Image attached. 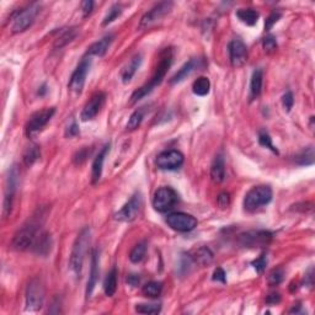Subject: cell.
I'll list each match as a JSON object with an SVG mask.
<instances>
[{"label": "cell", "mask_w": 315, "mask_h": 315, "mask_svg": "<svg viewBox=\"0 0 315 315\" xmlns=\"http://www.w3.org/2000/svg\"><path fill=\"white\" fill-rule=\"evenodd\" d=\"M173 48H165L159 56V61L157 67H155L154 74L152 75L150 80L147 84H144L143 86H140V89L135 91L131 96V104H136L137 101L142 100L143 98H145L147 95H149L158 85H160L163 79L165 78L166 73L170 69L171 64H173Z\"/></svg>", "instance_id": "6da1fadb"}, {"label": "cell", "mask_w": 315, "mask_h": 315, "mask_svg": "<svg viewBox=\"0 0 315 315\" xmlns=\"http://www.w3.org/2000/svg\"><path fill=\"white\" fill-rule=\"evenodd\" d=\"M89 243H90V229L84 228L78 234L75 242H74L73 247H71L70 259H69V267H70L71 272L75 275V277H80L81 275Z\"/></svg>", "instance_id": "7a4b0ae2"}, {"label": "cell", "mask_w": 315, "mask_h": 315, "mask_svg": "<svg viewBox=\"0 0 315 315\" xmlns=\"http://www.w3.org/2000/svg\"><path fill=\"white\" fill-rule=\"evenodd\" d=\"M39 234V223L32 219L31 222L26 223L22 225L16 233H15L14 238H12L11 246L12 249L17 250V251H24V250L30 249L34 245L35 240Z\"/></svg>", "instance_id": "3957f363"}, {"label": "cell", "mask_w": 315, "mask_h": 315, "mask_svg": "<svg viewBox=\"0 0 315 315\" xmlns=\"http://www.w3.org/2000/svg\"><path fill=\"white\" fill-rule=\"evenodd\" d=\"M272 200V190L270 186L260 185L252 187L245 195L244 208L247 212H255L259 208L267 206Z\"/></svg>", "instance_id": "277c9868"}, {"label": "cell", "mask_w": 315, "mask_h": 315, "mask_svg": "<svg viewBox=\"0 0 315 315\" xmlns=\"http://www.w3.org/2000/svg\"><path fill=\"white\" fill-rule=\"evenodd\" d=\"M177 201L178 196L176 191L169 186H163L155 191L154 197H153V207L158 212L165 213L174 208Z\"/></svg>", "instance_id": "5b68a950"}, {"label": "cell", "mask_w": 315, "mask_h": 315, "mask_svg": "<svg viewBox=\"0 0 315 315\" xmlns=\"http://www.w3.org/2000/svg\"><path fill=\"white\" fill-rule=\"evenodd\" d=\"M38 11V2H32V4H30L27 7L17 11L16 15L14 16V24H12L11 27L12 32H14V34H19V32H24L25 30L29 29V27L34 24Z\"/></svg>", "instance_id": "8992f818"}, {"label": "cell", "mask_w": 315, "mask_h": 315, "mask_svg": "<svg viewBox=\"0 0 315 315\" xmlns=\"http://www.w3.org/2000/svg\"><path fill=\"white\" fill-rule=\"evenodd\" d=\"M44 301V286L39 279L30 281L26 289V309L37 312L42 308Z\"/></svg>", "instance_id": "52a82bcc"}, {"label": "cell", "mask_w": 315, "mask_h": 315, "mask_svg": "<svg viewBox=\"0 0 315 315\" xmlns=\"http://www.w3.org/2000/svg\"><path fill=\"white\" fill-rule=\"evenodd\" d=\"M165 220L166 224H168L171 229L180 233L191 232V230L195 229L198 224L197 219H196L193 215L182 212L170 213V214H168Z\"/></svg>", "instance_id": "ba28073f"}, {"label": "cell", "mask_w": 315, "mask_h": 315, "mask_svg": "<svg viewBox=\"0 0 315 315\" xmlns=\"http://www.w3.org/2000/svg\"><path fill=\"white\" fill-rule=\"evenodd\" d=\"M272 237L274 234L267 230H250L239 235V243L245 247H261L269 245Z\"/></svg>", "instance_id": "9c48e42d"}, {"label": "cell", "mask_w": 315, "mask_h": 315, "mask_svg": "<svg viewBox=\"0 0 315 315\" xmlns=\"http://www.w3.org/2000/svg\"><path fill=\"white\" fill-rule=\"evenodd\" d=\"M173 5L174 4L171 1H161L159 4L154 5L149 11H147L142 16L140 22V29H147V27L154 25L155 22L160 21L165 15H168L171 11Z\"/></svg>", "instance_id": "30bf717a"}, {"label": "cell", "mask_w": 315, "mask_h": 315, "mask_svg": "<svg viewBox=\"0 0 315 315\" xmlns=\"http://www.w3.org/2000/svg\"><path fill=\"white\" fill-rule=\"evenodd\" d=\"M91 67V58H84L83 61L79 63V66L76 67L75 70L71 74L70 79H69L68 88L69 90L73 91L75 94H80L83 90L84 85H85L86 75H88V71Z\"/></svg>", "instance_id": "8fae6325"}, {"label": "cell", "mask_w": 315, "mask_h": 315, "mask_svg": "<svg viewBox=\"0 0 315 315\" xmlns=\"http://www.w3.org/2000/svg\"><path fill=\"white\" fill-rule=\"evenodd\" d=\"M56 113V108L54 107H47L43 108L41 111H37L34 115L30 117L29 122L26 125V133L29 137L34 136L35 133H37L38 131H41L47 123L51 121V118L53 117V115Z\"/></svg>", "instance_id": "7c38bea8"}, {"label": "cell", "mask_w": 315, "mask_h": 315, "mask_svg": "<svg viewBox=\"0 0 315 315\" xmlns=\"http://www.w3.org/2000/svg\"><path fill=\"white\" fill-rule=\"evenodd\" d=\"M140 208H142V196L140 192H137L116 213L115 219L120 220V222H132L137 218Z\"/></svg>", "instance_id": "4fadbf2b"}, {"label": "cell", "mask_w": 315, "mask_h": 315, "mask_svg": "<svg viewBox=\"0 0 315 315\" xmlns=\"http://www.w3.org/2000/svg\"><path fill=\"white\" fill-rule=\"evenodd\" d=\"M155 163L161 170H175L183 164V155L182 153L175 149L165 150L158 155Z\"/></svg>", "instance_id": "5bb4252c"}, {"label": "cell", "mask_w": 315, "mask_h": 315, "mask_svg": "<svg viewBox=\"0 0 315 315\" xmlns=\"http://www.w3.org/2000/svg\"><path fill=\"white\" fill-rule=\"evenodd\" d=\"M106 101V95L103 91H99V93L94 94L90 98V100L85 104L83 111H81L80 118L81 121L86 122V121H90L93 118H95L98 116V113L100 112V110L103 108L104 104Z\"/></svg>", "instance_id": "9a60e30c"}, {"label": "cell", "mask_w": 315, "mask_h": 315, "mask_svg": "<svg viewBox=\"0 0 315 315\" xmlns=\"http://www.w3.org/2000/svg\"><path fill=\"white\" fill-rule=\"evenodd\" d=\"M230 63L235 68L243 67L247 62V48L240 38H234L228 46Z\"/></svg>", "instance_id": "2e32d148"}, {"label": "cell", "mask_w": 315, "mask_h": 315, "mask_svg": "<svg viewBox=\"0 0 315 315\" xmlns=\"http://www.w3.org/2000/svg\"><path fill=\"white\" fill-rule=\"evenodd\" d=\"M203 66H205V64H203V59L201 58L190 59V61H188L187 63L183 64V66L180 68V70H178L177 73L171 78L170 83L171 84L181 83V81H183L185 79H187L188 76L193 73V71L198 70V69L202 68Z\"/></svg>", "instance_id": "e0dca14e"}, {"label": "cell", "mask_w": 315, "mask_h": 315, "mask_svg": "<svg viewBox=\"0 0 315 315\" xmlns=\"http://www.w3.org/2000/svg\"><path fill=\"white\" fill-rule=\"evenodd\" d=\"M108 150H110V144H105L103 147V149L99 152V154L96 155V158L94 159L93 168H91V182L93 183L99 182V180L101 178V175H103L104 161H105V158L106 155H107Z\"/></svg>", "instance_id": "ac0fdd59"}, {"label": "cell", "mask_w": 315, "mask_h": 315, "mask_svg": "<svg viewBox=\"0 0 315 315\" xmlns=\"http://www.w3.org/2000/svg\"><path fill=\"white\" fill-rule=\"evenodd\" d=\"M99 279V255L98 250H94L91 254V266H90V275H89L88 284H86V297H91L94 289H95L96 283Z\"/></svg>", "instance_id": "d6986e66"}, {"label": "cell", "mask_w": 315, "mask_h": 315, "mask_svg": "<svg viewBox=\"0 0 315 315\" xmlns=\"http://www.w3.org/2000/svg\"><path fill=\"white\" fill-rule=\"evenodd\" d=\"M52 244H53L52 238L48 233H39L38 237L35 240L34 245H32V249L36 254L41 255V256H47L51 252Z\"/></svg>", "instance_id": "ffe728a7"}, {"label": "cell", "mask_w": 315, "mask_h": 315, "mask_svg": "<svg viewBox=\"0 0 315 315\" xmlns=\"http://www.w3.org/2000/svg\"><path fill=\"white\" fill-rule=\"evenodd\" d=\"M113 41V36L112 35H106L103 38L99 39L98 42L91 44L88 49V54L90 56H98V57H103L105 56V53L107 52V49L110 48L111 43Z\"/></svg>", "instance_id": "44dd1931"}, {"label": "cell", "mask_w": 315, "mask_h": 315, "mask_svg": "<svg viewBox=\"0 0 315 315\" xmlns=\"http://www.w3.org/2000/svg\"><path fill=\"white\" fill-rule=\"evenodd\" d=\"M142 54H136L132 59L130 61V63L123 68L122 74H121V78H122V81L125 84L130 83L132 80V78L135 76V74L137 73V70L140 69V64H142Z\"/></svg>", "instance_id": "7402d4cb"}, {"label": "cell", "mask_w": 315, "mask_h": 315, "mask_svg": "<svg viewBox=\"0 0 315 315\" xmlns=\"http://www.w3.org/2000/svg\"><path fill=\"white\" fill-rule=\"evenodd\" d=\"M210 177L214 182L220 183L225 177V164L224 158L222 154L215 155L213 160L212 166H210Z\"/></svg>", "instance_id": "603a6c76"}, {"label": "cell", "mask_w": 315, "mask_h": 315, "mask_svg": "<svg viewBox=\"0 0 315 315\" xmlns=\"http://www.w3.org/2000/svg\"><path fill=\"white\" fill-rule=\"evenodd\" d=\"M193 262L201 266H207L210 262L213 261V252L210 251V247L207 246H201L191 255Z\"/></svg>", "instance_id": "cb8c5ba5"}, {"label": "cell", "mask_w": 315, "mask_h": 315, "mask_svg": "<svg viewBox=\"0 0 315 315\" xmlns=\"http://www.w3.org/2000/svg\"><path fill=\"white\" fill-rule=\"evenodd\" d=\"M262 79H264V73L262 69H256L254 70L251 76V81H250V94H251V99L259 98L262 90Z\"/></svg>", "instance_id": "d4e9b609"}, {"label": "cell", "mask_w": 315, "mask_h": 315, "mask_svg": "<svg viewBox=\"0 0 315 315\" xmlns=\"http://www.w3.org/2000/svg\"><path fill=\"white\" fill-rule=\"evenodd\" d=\"M104 291L107 297H112L117 291V270L116 267H112V270L106 276L105 282H104Z\"/></svg>", "instance_id": "484cf974"}, {"label": "cell", "mask_w": 315, "mask_h": 315, "mask_svg": "<svg viewBox=\"0 0 315 315\" xmlns=\"http://www.w3.org/2000/svg\"><path fill=\"white\" fill-rule=\"evenodd\" d=\"M237 17L247 26H254L259 20L260 14L254 9H239L237 11Z\"/></svg>", "instance_id": "4316f807"}, {"label": "cell", "mask_w": 315, "mask_h": 315, "mask_svg": "<svg viewBox=\"0 0 315 315\" xmlns=\"http://www.w3.org/2000/svg\"><path fill=\"white\" fill-rule=\"evenodd\" d=\"M41 152H39V147L37 144H30L29 147L25 149L24 155H22V160H24L25 166L30 168L34 165L37 160H38Z\"/></svg>", "instance_id": "83f0119b"}, {"label": "cell", "mask_w": 315, "mask_h": 315, "mask_svg": "<svg viewBox=\"0 0 315 315\" xmlns=\"http://www.w3.org/2000/svg\"><path fill=\"white\" fill-rule=\"evenodd\" d=\"M76 35H78V30H76L75 27H70V29L64 30V31L62 32L61 36L57 37L56 41H54V47H56V48H62V47H64L66 44L70 43V42L75 38Z\"/></svg>", "instance_id": "f1b7e54d"}, {"label": "cell", "mask_w": 315, "mask_h": 315, "mask_svg": "<svg viewBox=\"0 0 315 315\" xmlns=\"http://www.w3.org/2000/svg\"><path fill=\"white\" fill-rule=\"evenodd\" d=\"M210 89V79L206 78V76H200V78H197L195 81H193L192 90L197 96L208 95Z\"/></svg>", "instance_id": "f546056e"}, {"label": "cell", "mask_w": 315, "mask_h": 315, "mask_svg": "<svg viewBox=\"0 0 315 315\" xmlns=\"http://www.w3.org/2000/svg\"><path fill=\"white\" fill-rule=\"evenodd\" d=\"M161 292H163V283L158 281L148 282L142 288V293L148 298H158L160 297Z\"/></svg>", "instance_id": "4dcf8cb0"}, {"label": "cell", "mask_w": 315, "mask_h": 315, "mask_svg": "<svg viewBox=\"0 0 315 315\" xmlns=\"http://www.w3.org/2000/svg\"><path fill=\"white\" fill-rule=\"evenodd\" d=\"M314 148L312 147H308V148H304L303 150H302L299 154L296 155V158H294V161H296V164H298V165H313L314 164Z\"/></svg>", "instance_id": "1f68e13d"}, {"label": "cell", "mask_w": 315, "mask_h": 315, "mask_svg": "<svg viewBox=\"0 0 315 315\" xmlns=\"http://www.w3.org/2000/svg\"><path fill=\"white\" fill-rule=\"evenodd\" d=\"M145 254H147V243L142 242L138 243L130 252V260L133 264H138L144 259Z\"/></svg>", "instance_id": "d6a6232c"}, {"label": "cell", "mask_w": 315, "mask_h": 315, "mask_svg": "<svg viewBox=\"0 0 315 315\" xmlns=\"http://www.w3.org/2000/svg\"><path fill=\"white\" fill-rule=\"evenodd\" d=\"M15 191L16 190H12V188H6V192H5V197H4V202H2V215H4V218H7L10 214H11L12 205H14Z\"/></svg>", "instance_id": "836d02e7"}, {"label": "cell", "mask_w": 315, "mask_h": 315, "mask_svg": "<svg viewBox=\"0 0 315 315\" xmlns=\"http://www.w3.org/2000/svg\"><path fill=\"white\" fill-rule=\"evenodd\" d=\"M123 11V7L121 4H113L112 6L108 9L107 14H106V16L104 17L103 20V26H107V25H110L111 22L115 21L116 19H117L118 16H120L121 14H122Z\"/></svg>", "instance_id": "e575fe53"}, {"label": "cell", "mask_w": 315, "mask_h": 315, "mask_svg": "<svg viewBox=\"0 0 315 315\" xmlns=\"http://www.w3.org/2000/svg\"><path fill=\"white\" fill-rule=\"evenodd\" d=\"M283 276H284L283 269L277 267V269H274L271 272H270L269 277H267V282H269L270 286H277V284H280L282 281H283Z\"/></svg>", "instance_id": "d590c367"}, {"label": "cell", "mask_w": 315, "mask_h": 315, "mask_svg": "<svg viewBox=\"0 0 315 315\" xmlns=\"http://www.w3.org/2000/svg\"><path fill=\"white\" fill-rule=\"evenodd\" d=\"M160 304H137L136 312L140 314H158L160 313Z\"/></svg>", "instance_id": "8d00e7d4"}, {"label": "cell", "mask_w": 315, "mask_h": 315, "mask_svg": "<svg viewBox=\"0 0 315 315\" xmlns=\"http://www.w3.org/2000/svg\"><path fill=\"white\" fill-rule=\"evenodd\" d=\"M142 121H143L142 110L135 111V112L131 115L130 120H128V122H127V130L128 131L137 130V128L140 126V123H142Z\"/></svg>", "instance_id": "74e56055"}, {"label": "cell", "mask_w": 315, "mask_h": 315, "mask_svg": "<svg viewBox=\"0 0 315 315\" xmlns=\"http://www.w3.org/2000/svg\"><path fill=\"white\" fill-rule=\"evenodd\" d=\"M259 143L262 147L269 148L270 150H272L274 153L279 154V150H277L276 148H275V145L272 144V138L270 137V135L266 131H260L259 132Z\"/></svg>", "instance_id": "f35d334b"}, {"label": "cell", "mask_w": 315, "mask_h": 315, "mask_svg": "<svg viewBox=\"0 0 315 315\" xmlns=\"http://www.w3.org/2000/svg\"><path fill=\"white\" fill-rule=\"evenodd\" d=\"M193 264H195V262H193L191 255H182L180 260V266H178V272H180V275L188 274Z\"/></svg>", "instance_id": "ab89813d"}, {"label": "cell", "mask_w": 315, "mask_h": 315, "mask_svg": "<svg viewBox=\"0 0 315 315\" xmlns=\"http://www.w3.org/2000/svg\"><path fill=\"white\" fill-rule=\"evenodd\" d=\"M262 47H264L265 52H267V53H272V52L276 51L277 41L276 38H275V36L269 35V36L265 37V38L262 39Z\"/></svg>", "instance_id": "60d3db41"}, {"label": "cell", "mask_w": 315, "mask_h": 315, "mask_svg": "<svg viewBox=\"0 0 315 315\" xmlns=\"http://www.w3.org/2000/svg\"><path fill=\"white\" fill-rule=\"evenodd\" d=\"M281 17H282L281 11H272L271 14L269 15V17L266 19V21H265V30H266V31H270V30L274 27V25L276 24Z\"/></svg>", "instance_id": "b9f144b4"}, {"label": "cell", "mask_w": 315, "mask_h": 315, "mask_svg": "<svg viewBox=\"0 0 315 315\" xmlns=\"http://www.w3.org/2000/svg\"><path fill=\"white\" fill-rule=\"evenodd\" d=\"M251 265L254 266V269L256 270L259 274H262V271L265 270V267H266L267 265V256L266 254H261L259 257H257L256 260H254V261L251 262Z\"/></svg>", "instance_id": "7bdbcfd3"}, {"label": "cell", "mask_w": 315, "mask_h": 315, "mask_svg": "<svg viewBox=\"0 0 315 315\" xmlns=\"http://www.w3.org/2000/svg\"><path fill=\"white\" fill-rule=\"evenodd\" d=\"M293 104H294L293 94H292L291 91H287V93L282 96V105H283L284 110H286L287 112H289V111L292 110V107H293Z\"/></svg>", "instance_id": "ee69618b"}, {"label": "cell", "mask_w": 315, "mask_h": 315, "mask_svg": "<svg viewBox=\"0 0 315 315\" xmlns=\"http://www.w3.org/2000/svg\"><path fill=\"white\" fill-rule=\"evenodd\" d=\"M217 203L222 210L227 208L230 205V195L228 192H220L217 197Z\"/></svg>", "instance_id": "f6af8a7d"}, {"label": "cell", "mask_w": 315, "mask_h": 315, "mask_svg": "<svg viewBox=\"0 0 315 315\" xmlns=\"http://www.w3.org/2000/svg\"><path fill=\"white\" fill-rule=\"evenodd\" d=\"M213 280L218 282H222V283H225L227 282V275H225L224 270L222 267H217L213 272Z\"/></svg>", "instance_id": "bcb514c9"}, {"label": "cell", "mask_w": 315, "mask_h": 315, "mask_svg": "<svg viewBox=\"0 0 315 315\" xmlns=\"http://www.w3.org/2000/svg\"><path fill=\"white\" fill-rule=\"evenodd\" d=\"M93 7H94V1L91 0H85V1L81 2V9H83V14L84 16H89L93 11Z\"/></svg>", "instance_id": "7dc6e473"}, {"label": "cell", "mask_w": 315, "mask_h": 315, "mask_svg": "<svg viewBox=\"0 0 315 315\" xmlns=\"http://www.w3.org/2000/svg\"><path fill=\"white\" fill-rule=\"evenodd\" d=\"M88 150L85 149V148H84V149H81V150H79V152H76V154L74 155V158H73V160H74V163L75 164H81L83 163L84 160H85L86 158H88Z\"/></svg>", "instance_id": "c3c4849f"}, {"label": "cell", "mask_w": 315, "mask_h": 315, "mask_svg": "<svg viewBox=\"0 0 315 315\" xmlns=\"http://www.w3.org/2000/svg\"><path fill=\"white\" fill-rule=\"evenodd\" d=\"M281 302V294L280 293H276V292H274V293L269 294V296L266 297V303L267 304H277Z\"/></svg>", "instance_id": "681fc988"}, {"label": "cell", "mask_w": 315, "mask_h": 315, "mask_svg": "<svg viewBox=\"0 0 315 315\" xmlns=\"http://www.w3.org/2000/svg\"><path fill=\"white\" fill-rule=\"evenodd\" d=\"M127 283L132 287H137L138 284L140 283V275H135V274L130 275V276L127 277Z\"/></svg>", "instance_id": "f907efd6"}, {"label": "cell", "mask_w": 315, "mask_h": 315, "mask_svg": "<svg viewBox=\"0 0 315 315\" xmlns=\"http://www.w3.org/2000/svg\"><path fill=\"white\" fill-rule=\"evenodd\" d=\"M78 133H79V127H78V125H76L75 121H73V122H71V125L68 127V130H67L66 135L69 136V137H73V136H76Z\"/></svg>", "instance_id": "816d5d0a"}, {"label": "cell", "mask_w": 315, "mask_h": 315, "mask_svg": "<svg viewBox=\"0 0 315 315\" xmlns=\"http://www.w3.org/2000/svg\"><path fill=\"white\" fill-rule=\"evenodd\" d=\"M44 93H46V84H43V85L41 86V91H38L39 95H43Z\"/></svg>", "instance_id": "f5cc1de1"}]
</instances>
